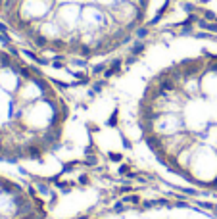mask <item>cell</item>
Segmentation results:
<instances>
[{
  "label": "cell",
  "mask_w": 217,
  "mask_h": 219,
  "mask_svg": "<svg viewBox=\"0 0 217 219\" xmlns=\"http://www.w3.org/2000/svg\"><path fill=\"white\" fill-rule=\"evenodd\" d=\"M156 60L144 42L108 73L85 106L92 144L133 169L186 192L217 196V48Z\"/></svg>",
  "instance_id": "obj_1"
},
{
  "label": "cell",
  "mask_w": 217,
  "mask_h": 219,
  "mask_svg": "<svg viewBox=\"0 0 217 219\" xmlns=\"http://www.w3.org/2000/svg\"><path fill=\"white\" fill-rule=\"evenodd\" d=\"M92 144L85 108L16 48H0V167L52 179Z\"/></svg>",
  "instance_id": "obj_2"
},
{
  "label": "cell",
  "mask_w": 217,
  "mask_h": 219,
  "mask_svg": "<svg viewBox=\"0 0 217 219\" xmlns=\"http://www.w3.org/2000/svg\"><path fill=\"white\" fill-rule=\"evenodd\" d=\"M152 8L154 0H0V31L16 33L56 65H86L144 39L162 19Z\"/></svg>",
  "instance_id": "obj_3"
},
{
  "label": "cell",
  "mask_w": 217,
  "mask_h": 219,
  "mask_svg": "<svg viewBox=\"0 0 217 219\" xmlns=\"http://www.w3.org/2000/svg\"><path fill=\"white\" fill-rule=\"evenodd\" d=\"M0 219H50V209L25 177L0 167Z\"/></svg>",
  "instance_id": "obj_4"
},
{
  "label": "cell",
  "mask_w": 217,
  "mask_h": 219,
  "mask_svg": "<svg viewBox=\"0 0 217 219\" xmlns=\"http://www.w3.org/2000/svg\"><path fill=\"white\" fill-rule=\"evenodd\" d=\"M100 219H217V215L206 209L183 206V204H156L144 208H129L113 211Z\"/></svg>",
  "instance_id": "obj_5"
}]
</instances>
